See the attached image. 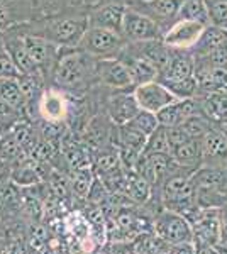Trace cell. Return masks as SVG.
<instances>
[{"mask_svg": "<svg viewBox=\"0 0 227 254\" xmlns=\"http://www.w3.org/2000/svg\"><path fill=\"white\" fill-rule=\"evenodd\" d=\"M188 222L192 224L195 249L221 244V208H199Z\"/></svg>", "mask_w": 227, "mask_h": 254, "instance_id": "6da1fadb", "label": "cell"}, {"mask_svg": "<svg viewBox=\"0 0 227 254\" xmlns=\"http://www.w3.org/2000/svg\"><path fill=\"white\" fill-rule=\"evenodd\" d=\"M154 231L156 236L168 244H193V231L188 219L176 214V212L166 210V208H164V212L156 215Z\"/></svg>", "mask_w": 227, "mask_h": 254, "instance_id": "7a4b0ae2", "label": "cell"}, {"mask_svg": "<svg viewBox=\"0 0 227 254\" xmlns=\"http://www.w3.org/2000/svg\"><path fill=\"white\" fill-rule=\"evenodd\" d=\"M124 46V36L119 32L102 29V27H88L83 39L80 43V51L86 56H97V58H112Z\"/></svg>", "mask_w": 227, "mask_h": 254, "instance_id": "3957f363", "label": "cell"}, {"mask_svg": "<svg viewBox=\"0 0 227 254\" xmlns=\"http://www.w3.org/2000/svg\"><path fill=\"white\" fill-rule=\"evenodd\" d=\"M164 32L161 31V24L148 14H141L138 10L127 9L124 14L122 36L131 43H146V41L163 39Z\"/></svg>", "mask_w": 227, "mask_h": 254, "instance_id": "277c9868", "label": "cell"}, {"mask_svg": "<svg viewBox=\"0 0 227 254\" xmlns=\"http://www.w3.org/2000/svg\"><path fill=\"white\" fill-rule=\"evenodd\" d=\"M90 27L88 17H65L48 24L46 39L61 46H80L85 32Z\"/></svg>", "mask_w": 227, "mask_h": 254, "instance_id": "5b68a950", "label": "cell"}, {"mask_svg": "<svg viewBox=\"0 0 227 254\" xmlns=\"http://www.w3.org/2000/svg\"><path fill=\"white\" fill-rule=\"evenodd\" d=\"M134 97H136V100H138L139 107L143 110L154 112V114H158L159 110H163L164 107L171 105L173 102L178 100V98L170 92V88H168L164 83H161L159 80L136 87Z\"/></svg>", "mask_w": 227, "mask_h": 254, "instance_id": "8992f818", "label": "cell"}, {"mask_svg": "<svg viewBox=\"0 0 227 254\" xmlns=\"http://www.w3.org/2000/svg\"><path fill=\"white\" fill-rule=\"evenodd\" d=\"M205 24L197 20L176 19L163 34V41L173 49H188L197 44L202 32L205 31Z\"/></svg>", "mask_w": 227, "mask_h": 254, "instance_id": "52a82bcc", "label": "cell"}, {"mask_svg": "<svg viewBox=\"0 0 227 254\" xmlns=\"http://www.w3.org/2000/svg\"><path fill=\"white\" fill-rule=\"evenodd\" d=\"M202 114L200 100L197 98H187V100H176L171 105L159 110L158 116L159 126L163 127H175V126H183L190 117Z\"/></svg>", "mask_w": 227, "mask_h": 254, "instance_id": "ba28073f", "label": "cell"}, {"mask_svg": "<svg viewBox=\"0 0 227 254\" xmlns=\"http://www.w3.org/2000/svg\"><path fill=\"white\" fill-rule=\"evenodd\" d=\"M86 69H88V60L85 53H72L63 56L56 69V81L65 87H73L83 80Z\"/></svg>", "mask_w": 227, "mask_h": 254, "instance_id": "9c48e42d", "label": "cell"}, {"mask_svg": "<svg viewBox=\"0 0 227 254\" xmlns=\"http://www.w3.org/2000/svg\"><path fill=\"white\" fill-rule=\"evenodd\" d=\"M98 75L105 85L114 88H126L133 85L129 68L124 61L117 58H105L98 63Z\"/></svg>", "mask_w": 227, "mask_h": 254, "instance_id": "30bf717a", "label": "cell"}, {"mask_svg": "<svg viewBox=\"0 0 227 254\" xmlns=\"http://www.w3.org/2000/svg\"><path fill=\"white\" fill-rule=\"evenodd\" d=\"M127 7L122 5V3H107V5L95 10L88 17L90 27H102V29H109L122 34V22Z\"/></svg>", "mask_w": 227, "mask_h": 254, "instance_id": "8fae6325", "label": "cell"}, {"mask_svg": "<svg viewBox=\"0 0 227 254\" xmlns=\"http://www.w3.org/2000/svg\"><path fill=\"white\" fill-rule=\"evenodd\" d=\"M139 110H141V107H139L134 93H131V95L129 93H119V95L110 98V102H109L110 119H112L117 126L131 122L139 114Z\"/></svg>", "mask_w": 227, "mask_h": 254, "instance_id": "7c38bea8", "label": "cell"}, {"mask_svg": "<svg viewBox=\"0 0 227 254\" xmlns=\"http://www.w3.org/2000/svg\"><path fill=\"white\" fill-rule=\"evenodd\" d=\"M202 153L204 161L224 163L227 161V137L221 129H212L202 137Z\"/></svg>", "mask_w": 227, "mask_h": 254, "instance_id": "4fadbf2b", "label": "cell"}, {"mask_svg": "<svg viewBox=\"0 0 227 254\" xmlns=\"http://www.w3.org/2000/svg\"><path fill=\"white\" fill-rule=\"evenodd\" d=\"M195 76V58L185 53H176L173 55V60L168 66L166 71H163L159 75V81H180V80H188Z\"/></svg>", "mask_w": 227, "mask_h": 254, "instance_id": "5bb4252c", "label": "cell"}, {"mask_svg": "<svg viewBox=\"0 0 227 254\" xmlns=\"http://www.w3.org/2000/svg\"><path fill=\"white\" fill-rule=\"evenodd\" d=\"M227 43V31L221 29L216 26H207L205 31L202 32L200 39L197 41V44L193 46V58L195 60H204L207 58L210 53H214L219 46H222Z\"/></svg>", "mask_w": 227, "mask_h": 254, "instance_id": "9a60e30c", "label": "cell"}, {"mask_svg": "<svg viewBox=\"0 0 227 254\" xmlns=\"http://www.w3.org/2000/svg\"><path fill=\"white\" fill-rule=\"evenodd\" d=\"M171 158L181 168L197 170L204 163V153H202V139H192L171 151Z\"/></svg>", "mask_w": 227, "mask_h": 254, "instance_id": "2e32d148", "label": "cell"}, {"mask_svg": "<svg viewBox=\"0 0 227 254\" xmlns=\"http://www.w3.org/2000/svg\"><path fill=\"white\" fill-rule=\"evenodd\" d=\"M202 114L212 124L222 126L227 122V93H207L199 97Z\"/></svg>", "mask_w": 227, "mask_h": 254, "instance_id": "e0dca14e", "label": "cell"}, {"mask_svg": "<svg viewBox=\"0 0 227 254\" xmlns=\"http://www.w3.org/2000/svg\"><path fill=\"white\" fill-rule=\"evenodd\" d=\"M126 64H127V68H129L133 85H136V87L159 80L158 68H156L150 60L143 58V56H138V55L129 56V61H126Z\"/></svg>", "mask_w": 227, "mask_h": 254, "instance_id": "ac0fdd59", "label": "cell"}, {"mask_svg": "<svg viewBox=\"0 0 227 254\" xmlns=\"http://www.w3.org/2000/svg\"><path fill=\"white\" fill-rule=\"evenodd\" d=\"M183 0H152L148 2L146 7L150 10V17H152L158 24L170 22V20L178 19L180 7Z\"/></svg>", "mask_w": 227, "mask_h": 254, "instance_id": "d6986e66", "label": "cell"}, {"mask_svg": "<svg viewBox=\"0 0 227 254\" xmlns=\"http://www.w3.org/2000/svg\"><path fill=\"white\" fill-rule=\"evenodd\" d=\"M146 144H148V136L139 129H136L131 122L119 126V146L129 147V149H134L143 154L144 149H146Z\"/></svg>", "mask_w": 227, "mask_h": 254, "instance_id": "ffe728a7", "label": "cell"}, {"mask_svg": "<svg viewBox=\"0 0 227 254\" xmlns=\"http://www.w3.org/2000/svg\"><path fill=\"white\" fill-rule=\"evenodd\" d=\"M7 53L10 55L12 61H14L15 68L19 69L20 75H27V73H36L38 64L34 63V60L29 56L27 49L24 48L22 41H12L7 44Z\"/></svg>", "mask_w": 227, "mask_h": 254, "instance_id": "44dd1931", "label": "cell"}, {"mask_svg": "<svg viewBox=\"0 0 227 254\" xmlns=\"http://www.w3.org/2000/svg\"><path fill=\"white\" fill-rule=\"evenodd\" d=\"M178 19L185 20H197L205 26H210L209 20V9L205 0H183L180 7Z\"/></svg>", "mask_w": 227, "mask_h": 254, "instance_id": "7402d4cb", "label": "cell"}, {"mask_svg": "<svg viewBox=\"0 0 227 254\" xmlns=\"http://www.w3.org/2000/svg\"><path fill=\"white\" fill-rule=\"evenodd\" d=\"M24 48L27 49L29 56L34 60V63L38 64H44L48 63L49 58H51V43L48 39H41V38H34V36H26L22 39Z\"/></svg>", "mask_w": 227, "mask_h": 254, "instance_id": "603a6c76", "label": "cell"}, {"mask_svg": "<svg viewBox=\"0 0 227 254\" xmlns=\"http://www.w3.org/2000/svg\"><path fill=\"white\" fill-rule=\"evenodd\" d=\"M151 183L148 182L144 176L138 175L136 171L129 173V188H127V195L136 203H146L151 196Z\"/></svg>", "mask_w": 227, "mask_h": 254, "instance_id": "cb8c5ba5", "label": "cell"}, {"mask_svg": "<svg viewBox=\"0 0 227 254\" xmlns=\"http://www.w3.org/2000/svg\"><path fill=\"white\" fill-rule=\"evenodd\" d=\"M0 98H2L7 105H10L12 109L24 104L26 95H24L17 78H9V80L0 81Z\"/></svg>", "mask_w": 227, "mask_h": 254, "instance_id": "d4e9b609", "label": "cell"}, {"mask_svg": "<svg viewBox=\"0 0 227 254\" xmlns=\"http://www.w3.org/2000/svg\"><path fill=\"white\" fill-rule=\"evenodd\" d=\"M161 83L166 85V87L170 88V92L178 98V100L197 98V95L200 93L199 80H197V76L188 78V80H180V81H161Z\"/></svg>", "mask_w": 227, "mask_h": 254, "instance_id": "484cf974", "label": "cell"}, {"mask_svg": "<svg viewBox=\"0 0 227 254\" xmlns=\"http://www.w3.org/2000/svg\"><path fill=\"white\" fill-rule=\"evenodd\" d=\"M38 163V161H36ZM39 165V163H38ZM38 165H27V163H24V165H20L15 168L14 171H12V183H14L15 187H34L38 185L41 182V175L38 171Z\"/></svg>", "mask_w": 227, "mask_h": 254, "instance_id": "4316f807", "label": "cell"}, {"mask_svg": "<svg viewBox=\"0 0 227 254\" xmlns=\"http://www.w3.org/2000/svg\"><path fill=\"white\" fill-rule=\"evenodd\" d=\"M93 182H95L93 171L90 170V168H78V170H75L72 188L80 198H88V193H90V190H92Z\"/></svg>", "mask_w": 227, "mask_h": 254, "instance_id": "83f0119b", "label": "cell"}, {"mask_svg": "<svg viewBox=\"0 0 227 254\" xmlns=\"http://www.w3.org/2000/svg\"><path fill=\"white\" fill-rule=\"evenodd\" d=\"M146 154L151 153H163V154H171V146L168 141V134H166V127L159 126L154 132L148 137V144L144 149Z\"/></svg>", "mask_w": 227, "mask_h": 254, "instance_id": "f1b7e54d", "label": "cell"}, {"mask_svg": "<svg viewBox=\"0 0 227 254\" xmlns=\"http://www.w3.org/2000/svg\"><path fill=\"white\" fill-rule=\"evenodd\" d=\"M209 9L210 26L227 31V2L226 0H205Z\"/></svg>", "mask_w": 227, "mask_h": 254, "instance_id": "f546056e", "label": "cell"}, {"mask_svg": "<svg viewBox=\"0 0 227 254\" xmlns=\"http://www.w3.org/2000/svg\"><path fill=\"white\" fill-rule=\"evenodd\" d=\"M212 126L214 124L204 116V114H197V116L190 117L183 124V127L187 129V132L192 136V139H202L210 129H212Z\"/></svg>", "mask_w": 227, "mask_h": 254, "instance_id": "4dcf8cb0", "label": "cell"}, {"mask_svg": "<svg viewBox=\"0 0 227 254\" xmlns=\"http://www.w3.org/2000/svg\"><path fill=\"white\" fill-rule=\"evenodd\" d=\"M119 168H122L121 158H119V153H107L102 154L100 158L95 163V173L98 175V178H105L110 173L117 171Z\"/></svg>", "mask_w": 227, "mask_h": 254, "instance_id": "1f68e13d", "label": "cell"}, {"mask_svg": "<svg viewBox=\"0 0 227 254\" xmlns=\"http://www.w3.org/2000/svg\"><path fill=\"white\" fill-rule=\"evenodd\" d=\"M136 129H139L141 132L146 134L148 137L154 132L156 129L159 127V121H158V116L154 112H148V110H139V114L136 116L133 121H131Z\"/></svg>", "mask_w": 227, "mask_h": 254, "instance_id": "d6a6232c", "label": "cell"}, {"mask_svg": "<svg viewBox=\"0 0 227 254\" xmlns=\"http://www.w3.org/2000/svg\"><path fill=\"white\" fill-rule=\"evenodd\" d=\"M166 134H168V141H170V146H171V151L175 147H178L185 142L192 141V136L187 132L183 126H175V127H166Z\"/></svg>", "mask_w": 227, "mask_h": 254, "instance_id": "836d02e7", "label": "cell"}, {"mask_svg": "<svg viewBox=\"0 0 227 254\" xmlns=\"http://www.w3.org/2000/svg\"><path fill=\"white\" fill-rule=\"evenodd\" d=\"M195 63L207 64V66H227V43L219 46L214 53H210L207 58L195 60Z\"/></svg>", "mask_w": 227, "mask_h": 254, "instance_id": "e575fe53", "label": "cell"}, {"mask_svg": "<svg viewBox=\"0 0 227 254\" xmlns=\"http://www.w3.org/2000/svg\"><path fill=\"white\" fill-rule=\"evenodd\" d=\"M19 76H20V73H19V69L15 68L9 53H0V80L19 78Z\"/></svg>", "mask_w": 227, "mask_h": 254, "instance_id": "d590c367", "label": "cell"}, {"mask_svg": "<svg viewBox=\"0 0 227 254\" xmlns=\"http://www.w3.org/2000/svg\"><path fill=\"white\" fill-rule=\"evenodd\" d=\"M55 153H56V149H55L53 141H46V139H44L43 142H39V144L32 149V158L38 163H46L55 156Z\"/></svg>", "mask_w": 227, "mask_h": 254, "instance_id": "8d00e7d4", "label": "cell"}, {"mask_svg": "<svg viewBox=\"0 0 227 254\" xmlns=\"http://www.w3.org/2000/svg\"><path fill=\"white\" fill-rule=\"evenodd\" d=\"M19 83H20V88H22L24 95L26 98H31L38 92V87H39V78L34 75V73H27V75H20L19 76Z\"/></svg>", "mask_w": 227, "mask_h": 254, "instance_id": "74e56055", "label": "cell"}, {"mask_svg": "<svg viewBox=\"0 0 227 254\" xmlns=\"http://www.w3.org/2000/svg\"><path fill=\"white\" fill-rule=\"evenodd\" d=\"M12 136L17 141V144L20 147H27L32 142V130L27 124H17L12 132Z\"/></svg>", "mask_w": 227, "mask_h": 254, "instance_id": "f35d334b", "label": "cell"}, {"mask_svg": "<svg viewBox=\"0 0 227 254\" xmlns=\"http://www.w3.org/2000/svg\"><path fill=\"white\" fill-rule=\"evenodd\" d=\"M41 132H43V137L46 139V141H53V139L60 137L61 134H63V126L58 121H48L41 127Z\"/></svg>", "mask_w": 227, "mask_h": 254, "instance_id": "ab89813d", "label": "cell"}, {"mask_svg": "<svg viewBox=\"0 0 227 254\" xmlns=\"http://www.w3.org/2000/svg\"><path fill=\"white\" fill-rule=\"evenodd\" d=\"M46 107H49L48 117L51 119V121H56V119L61 116V112H63V105H61V100H58V98H53V97L46 98Z\"/></svg>", "mask_w": 227, "mask_h": 254, "instance_id": "60d3db41", "label": "cell"}, {"mask_svg": "<svg viewBox=\"0 0 227 254\" xmlns=\"http://www.w3.org/2000/svg\"><path fill=\"white\" fill-rule=\"evenodd\" d=\"M227 243V208H221V244Z\"/></svg>", "mask_w": 227, "mask_h": 254, "instance_id": "b9f144b4", "label": "cell"}, {"mask_svg": "<svg viewBox=\"0 0 227 254\" xmlns=\"http://www.w3.org/2000/svg\"><path fill=\"white\" fill-rule=\"evenodd\" d=\"M7 20H9V10H7L5 3L0 0V29H2L3 26L7 24Z\"/></svg>", "mask_w": 227, "mask_h": 254, "instance_id": "7bdbcfd3", "label": "cell"}, {"mask_svg": "<svg viewBox=\"0 0 227 254\" xmlns=\"http://www.w3.org/2000/svg\"><path fill=\"white\" fill-rule=\"evenodd\" d=\"M10 105H7L5 102L2 100V98H0V117H5L7 114H10Z\"/></svg>", "mask_w": 227, "mask_h": 254, "instance_id": "ee69618b", "label": "cell"}, {"mask_svg": "<svg viewBox=\"0 0 227 254\" xmlns=\"http://www.w3.org/2000/svg\"><path fill=\"white\" fill-rule=\"evenodd\" d=\"M195 254H219V249L217 248H200V249H197Z\"/></svg>", "mask_w": 227, "mask_h": 254, "instance_id": "f6af8a7d", "label": "cell"}, {"mask_svg": "<svg viewBox=\"0 0 227 254\" xmlns=\"http://www.w3.org/2000/svg\"><path fill=\"white\" fill-rule=\"evenodd\" d=\"M112 254H131V251H127L126 248H115Z\"/></svg>", "mask_w": 227, "mask_h": 254, "instance_id": "bcb514c9", "label": "cell"}, {"mask_svg": "<svg viewBox=\"0 0 227 254\" xmlns=\"http://www.w3.org/2000/svg\"><path fill=\"white\" fill-rule=\"evenodd\" d=\"M219 129H221L222 132L226 134V137H227V122H226V124H222V126H219Z\"/></svg>", "mask_w": 227, "mask_h": 254, "instance_id": "7dc6e473", "label": "cell"}, {"mask_svg": "<svg viewBox=\"0 0 227 254\" xmlns=\"http://www.w3.org/2000/svg\"><path fill=\"white\" fill-rule=\"evenodd\" d=\"M2 175H3V165H2V161H0V180H2Z\"/></svg>", "mask_w": 227, "mask_h": 254, "instance_id": "c3c4849f", "label": "cell"}, {"mask_svg": "<svg viewBox=\"0 0 227 254\" xmlns=\"http://www.w3.org/2000/svg\"><path fill=\"white\" fill-rule=\"evenodd\" d=\"M148 2H152V0H143V3H148Z\"/></svg>", "mask_w": 227, "mask_h": 254, "instance_id": "681fc988", "label": "cell"}, {"mask_svg": "<svg viewBox=\"0 0 227 254\" xmlns=\"http://www.w3.org/2000/svg\"><path fill=\"white\" fill-rule=\"evenodd\" d=\"M2 119H3V117H0V127H2Z\"/></svg>", "mask_w": 227, "mask_h": 254, "instance_id": "f907efd6", "label": "cell"}, {"mask_svg": "<svg viewBox=\"0 0 227 254\" xmlns=\"http://www.w3.org/2000/svg\"><path fill=\"white\" fill-rule=\"evenodd\" d=\"M226 2H227V0H226Z\"/></svg>", "mask_w": 227, "mask_h": 254, "instance_id": "816d5d0a", "label": "cell"}]
</instances>
